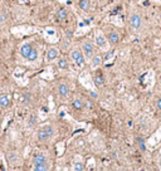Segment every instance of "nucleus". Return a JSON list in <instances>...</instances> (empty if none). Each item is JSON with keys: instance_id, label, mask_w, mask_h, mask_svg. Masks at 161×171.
Here are the masks:
<instances>
[{"instance_id": "29", "label": "nucleus", "mask_w": 161, "mask_h": 171, "mask_svg": "<svg viewBox=\"0 0 161 171\" xmlns=\"http://www.w3.org/2000/svg\"><path fill=\"white\" fill-rule=\"evenodd\" d=\"M156 107H157L159 111H161V98H159V99L156 101Z\"/></svg>"}, {"instance_id": "6", "label": "nucleus", "mask_w": 161, "mask_h": 171, "mask_svg": "<svg viewBox=\"0 0 161 171\" xmlns=\"http://www.w3.org/2000/svg\"><path fill=\"white\" fill-rule=\"evenodd\" d=\"M130 24H131V27L135 29V30L140 29L141 28V24H142L141 17L139 14H136V13H133V14L131 15V18H130Z\"/></svg>"}, {"instance_id": "11", "label": "nucleus", "mask_w": 161, "mask_h": 171, "mask_svg": "<svg viewBox=\"0 0 161 171\" xmlns=\"http://www.w3.org/2000/svg\"><path fill=\"white\" fill-rule=\"evenodd\" d=\"M58 93H59L61 97L65 98L67 96H68V93H69V88H68V86H67L65 83L59 84V87H58Z\"/></svg>"}, {"instance_id": "10", "label": "nucleus", "mask_w": 161, "mask_h": 171, "mask_svg": "<svg viewBox=\"0 0 161 171\" xmlns=\"http://www.w3.org/2000/svg\"><path fill=\"white\" fill-rule=\"evenodd\" d=\"M107 41L111 44H117L120 42V35L116 32H110L108 35H107Z\"/></svg>"}, {"instance_id": "5", "label": "nucleus", "mask_w": 161, "mask_h": 171, "mask_svg": "<svg viewBox=\"0 0 161 171\" xmlns=\"http://www.w3.org/2000/svg\"><path fill=\"white\" fill-rule=\"evenodd\" d=\"M82 52H83V56L86 59L91 60L95 56V48H93V44L91 42H86L83 43V47H82Z\"/></svg>"}, {"instance_id": "17", "label": "nucleus", "mask_w": 161, "mask_h": 171, "mask_svg": "<svg viewBox=\"0 0 161 171\" xmlns=\"http://www.w3.org/2000/svg\"><path fill=\"white\" fill-rule=\"evenodd\" d=\"M49 170V164H40V165H34L33 171H48Z\"/></svg>"}, {"instance_id": "22", "label": "nucleus", "mask_w": 161, "mask_h": 171, "mask_svg": "<svg viewBox=\"0 0 161 171\" xmlns=\"http://www.w3.org/2000/svg\"><path fill=\"white\" fill-rule=\"evenodd\" d=\"M58 67L61 69H67L68 68V62L65 60V58H59L58 59Z\"/></svg>"}, {"instance_id": "9", "label": "nucleus", "mask_w": 161, "mask_h": 171, "mask_svg": "<svg viewBox=\"0 0 161 171\" xmlns=\"http://www.w3.org/2000/svg\"><path fill=\"white\" fill-rule=\"evenodd\" d=\"M58 58V50L56 48H50L48 52H47V60L48 62H53Z\"/></svg>"}, {"instance_id": "31", "label": "nucleus", "mask_w": 161, "mask_h": 171, "mask_svg": "<svg viewBox=\"0 0 161 171\" xmlns=\"http://www.w3.org/2000/svg\"><path fill=\"white\" fill-rule=\"evenodd\" d=\"M89 93H91V96H92L93 98H97V97H98V95L96 93V92H95V91H91V92H89Z\"/></svg>"}, {"instance_id": "24", "label": "nucleus", "mask_w": 161, "mask_h": 171, "mask_svg": "<svg viewBox=\"0 0 161 171\" xmlns=\"http://www.w3.org/2000/svg\"><path fill=\"white\" fill-rule=\"evenodd\" d=\"M30 98H32V96H30L29 92H24V93L22 95L20 101H22L23 103H29V102H30Z\"/></svg>"}, {"instance_id": "21", "label": "nucleus", "mask_w": 161, "mask_h": 171, "mask_svg": "<svg viewBox=\"0 0 161 171\" xmlns=\"http://www.w3.org/2000/svg\"><path fill=\"white\" fill-rule=\"evenodd\" d=\"M37 123V116L34 113H30V116L28 117V127H34Z\"/></svg>"}, {"instance_id": "2", "label": "nucleus", "mask_w": 161, "mask_h": 171, "mask_svg": "<svg viewBox=\"0 0 161 171\" xmlns=\"http://www.w3.org/2000/svg\"><path fill=\"white\" fill-rule=\"evenodd\" d=\"M53 135H54V128H53L50 125L40 127L39 131H38V138L42 140V141H45L48 138H52Z\"/></svg>"}, {"instance_id": "13", "label": "nucleus", "mask_w": 161, "mask_h": 171, "mask_svg": "<svg viewBox=\"0 0 161 171\" xmlns=\"http://www.w3.org/2000/svg\"><path fill=\"white\" fill-rule=\"evenodd\" d=\"M77 160H74L73 161V165H72V169H73V171H83V169H84V165H83V162H82V160H78L79 157L77 156L76 157Z\"/></svg>"}, {"instance_id": "16", "label": "nucleus", "mask_w": 161, "mask_h": 171, "mask_svg": "<svg viewBox=\"0 0 161 171\" xmlns=\"http://www.w3.org/2000/svg\"><path fill=\"white\" fill-rule=\"evenodd\" d=\"M79 81H80V83H82L83 86H86L87 88H92V84H89L88 82H89V80H88V73H83L82 76L79 77Z\"/></svg>"}, {"instance_id": "32", "label": "nucleus", "mask_w": 161, "mask_h": 171, "mask_svg": "<svg viewBox=\"0 0 161 171\" xmlns=\"http://www.w3.org/2000/svg\"><path fill=\"white\" fill-rule=\"evenodd\" d=\"M65 35L68 37V38H71V37H72V32H71V30H67V32H65Z\"/></svg>"}, {"instance_id": "1", "label": "nucleus", "mask_w": 161, "mask_h": 171, "mask_svg": "<svg viewBox=\"0 0 161 171\" xmlns=\"http://www.w3.org/2000/svg\"><path fill=\"white\" fill-rule=\"evenodd\" d=\"M20 54L23 58H25L29 62H35L38 59V50L33 48V45L29 43H24L20 47Z\"/></svg>"}, {"instance_id": "12", "label": "nucleus", "mask_w": 161, "mask_h": 171, "mask_svg": "<svg viewBox=\"0 0 161 171\" xmlns=\"http://www.w3.org/2000/svg\"><path fill=\"white\" fill-rule=\"evenodd\" d=\"M102 62H103V59H102L101 56H93V58L91 59V65H92V68H93V69L98 68L100 65L102 64Z\"/></svg>"}, {"instance_id": "33", "label": "nucleus", "mask_w": 161, "mask_h": 171, "mask_svg": "<svg viewBox=\"0 0 161 171\" xmlns=\"http://www.w3.org/2000/svg\"><path fill=\"white\" fill-rule=\"evenodd\" d=\"M3 21H4V17H3V15H0V24H2Z\"/></svg>"}, {"instance_id": "35", "label": "nucleus", "mask_w": 161, "mask_h": 171, "mask_svg": "<svg viewBox=\"0 0 161 171\" xmlns=\"http://www.w3.org/2000/svg\"><path fill=\"white\" fill-rule=\"evenodd\" d=\"M78 2H79V0H78Z\"/></svg>"}, {"instance_id": "7", "label": "nucleus", "mask_w": 161, "mask_h": 171, "mask_svg": "<svg viewBox=\"0 0 161 171\" xmlns=\"http://www.w3.org/2000/svg\"><path fill=\"white\" fill-rule=\"evenodd\" d=\"M8 161L11 166H18L22 162V159L18 152H9L8 154Z\"/></svg>"}, {"instance_id": "23", "label": "nucleus", "mask_w": 161, "mask_h": 171, "mask_svg": "<svg viewBox=\"0 0 161 171\" xmlns=\"http://www.w3.org/2000/svg\"><path fill=\"white\" fill-rule=\"evenodd\" d=\"M115 56H116V52L115 50H108L107 52V54L104 56V62H110V60H112L113 58H115Z\"/></svg>"}, {"instance_id": "25", "label": "nucleus", "mask_w": 161, "mask_h": 171, "mask_svg": "<svg viewBox=\"0 0 161 171\" xmlns=\"http://www.w3.org/2000/svg\"><path fill=\"white\" fill-rule=\"evenodd\" d=\"M136 142L139 145V147L142 150V151H146V143H145V140L142 137H137L136 138Z\"/></svg>"}, {"instance_id": "34", "label": "nucleus", "mask_w": 161, "mask_h": 171, "mask_svg": "<svg viewBox=\"0 0 161 171\" xmlns=\"http://www.w3.org/2000/svg\"><path fill=\"white\" fill-rule=\"evenodd\" d=\"M159 166H160V169H161V157H160V160H159Z\"/></svg>"}, {"instance_id": "26", "label": "nucleus", "mask_w": 161, "mask_h": 171, "mask_svg": "<svg viewBox=\"0 0 161 171\" xmlns=\"http://www.w3.org/2000/svg\"><path fill=\"white\" fill-rule=\"evenodd\" d=\"M45 34H47V37L48 38H53V41H57V37H56V30L54 29H47L45 30Z\"/></svg>"}, {"instance_id": "18", "label": "nucleus", "mask_w": 161, "mask_h": 171, "mask_svg": "<svg viewBox=\"0 0 161 171\" xmlns=\"http://www.w3.org/2000/svg\"><path fill=\"white\" fill-rule=\"evenodd\" d=\"M67 15H68V11H67L64 8H62V9H59L58 10V13H57V18L61 20V21H63V20H65V18H67Z\"/></svg>"}, {"instance_id": "14", "label": "nucleus", "mask_w": 161, "mask_h": 171, "mask_svg": "<svg viewBox=\"0 0 161 171\" xmlns=\"http://www.w3.org/2000/svg\"><path fill=\"white\" fill-rule=\"evenodd\" d=\"M93 83H95L97 87H101L104 84V78L102 76V73H97L95 77H93Z\"/></svg>"}, {"instance_id": "8", "label": "nucleus", "mask_w": 161, "mask_h": 171, "mask_svg": "<svg viewBox=\"0 0 161 171\" xmlns=\"http://www.w3.org/2000/svg\"><path fill=\"white\" fill-rule=\"evenodd\" d=\"M33 166L34 165H40V164H45L47 162V156L44 154H37L34 157H33Z\"/></svg>"}, {"instance_id": "20", "label": "nucleus", "mask_w": 161, "mask_h": 171, "mask_svg": "<svg viewBox=\"0 0 161 171\" xmlns=\"http://www.w3.org/2000/svg\"><path fill=\"white\" fill-rule=\"evenodd\" d=\"M79 8L83 11H88L89 9V0H79Z\"/></svg>"}, {"instance_id": "4", "label": "nucleus", "mask_w": 161, "mask_h": 171, "mask_svg": "<svg viewBox=\"0 0 161 171\" xmlns=\"http://www.w3.org/2000/svg\"><path fill=\"white\" fill-rule=\"evenodd\" d=\"M71 58L73 59V62H74V63L78 65L79 68H80V67H83V65H84L86 58H84L83 53H80L79 50H77V49L72 50V53H71Z\"/></svg>"}, {"instance_id": "27", "label": "nucleus", "mask_w": 161, "mask_h": 171, "mask_svg": "<svg viewBox=\"0 0 161 171\" xmlns=\"http://www.w3.org/2000/svg\"><path fill=\"white\" fill-rule=\"evenodd\" d=\"M57 151H58V155H62L64 152V142H61L57 145Z\"/></svg>"}, {"instance_id": "3", "label": "nucleus", "mask_w": 161, "mask_h": 171, "mask_svg": "<svg viewBox=\"0 0 161 171\" xmlns=\"http://www.w3.org/2000/svg\"><path fill=\"white\" fill-rule=\"evenodd\" d=\"M95 42H96V45L98 48H101L102 50H108V41H107V38L100 30H97V33H96Z\"/></svg>"}, {"instance_id": "19", "label": "nucleus", "mask_w": 161, "mask_h": 171, "mask_svg": "<svg viewBox=\"0 0 161 171\" xmlns=\"http://www.w3.org/2000/svg\"><path fill=\"white\" fill-rule=\"evenodd\" d=\"M83 106H84V102L82 101V99H79V98H76L74 101H73V108L74 110H82L83 108Z\"/></svg>"}, {"instance_id": "15", "label": "nucleus", "mask_w": 161, "mask_h": 171, "mask_svg": "<svg viewBox=\"0 0 161 171\" xmlns=\"http://www.w3.org/2000/svg\"><path fill=\"white\" fill-rule=\"evenodd\" d=\"M9 103H10V97L8 95H3V96H0V107H8L9 106Z\"/></svg>"}, {"instance_id": "28", "label": "nucleus", "mask_w": 161, "mask_h": 171, "mask_svg": "<svg viewBox=\"0 0 161 171\" xmlns=\"http://www.w3.org/2000/svg\"><path fill=\"white\" fill-rule=\"evenodd\" d=\"M87 167H88V170H93V167H95V160L89 159L88 160V164H87Z\"/></svg>"}, {"instance_id": "30", "label": "nucleus", "mask_w": 161, "mask_h": 171, "mask_svg": "<svg viewBox=\"0 0 161 171\" xmlns=\"http://www.w3.org/2000/svg\"><path fill=\"white\" fill-rule=\"evenodd\" d=\"M84 103H86V107H87V108H92V107H93V104H92L91 101H86Z\"/></svg>"}]
</instances>
